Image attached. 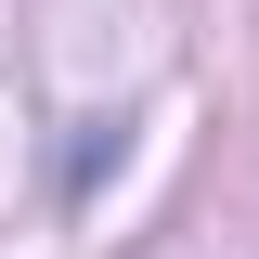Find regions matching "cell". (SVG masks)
Wrapping results in <instances>:
<instances>
[]
</instances>
